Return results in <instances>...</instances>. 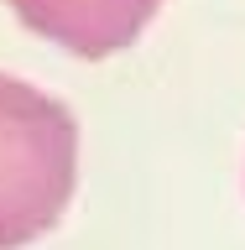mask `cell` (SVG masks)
I'll return each instance as SVG.
<instances>
[{
    "label": "cell",
    "mask_w": 245,
    "mask_h": 250,
    "mask_svg": "<svg viewBox=\"0 0 245 250\" xmlns=\"http://www.w3.org/2000/svg\"><path fill=\"white\" fill-rule=\"evenodd\" d=\"M78 183V125L52 94L0 73V250L47 234Z\"/></svg>",
    "instance_id": "obj_1"
},
{
    "label": "cell",
    "mask_w": 245,
    "mask_h": 250,
    "mask_svg": "<svg viewBox=\"0 0 245 250\" xmlns=\"http://www.w3.org/2000/svg\"><path fill=\"white\" fill-rule=\"evenodd\" d=\"M162 0H11V11L37 37L78 58H110L146 31Z\"/></svg>",
    "instance_id": "obj_2"
}]
</instances>
